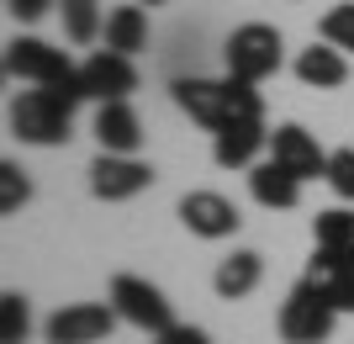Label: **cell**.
Segmentation results:
<instances>
[{"label": "cell", "mask_w": 354, "mask_h": 344, "mask_svg": "<svg viewBox=\"0 0 354 344\" xmlns=\"http://www.w3.org/2000/svg\"><path fill=\"white\" fill-rule=\"evenodd\" d=\"M143 6H164V0H143Z\"/></svg>", "instance_id": "4316f807"}, {"label": "cell", "mask_w": 354, "mask_h": 344, "mask_svg": "<svg viewBox=\"0 0 354 344\" xmlns=\"http://www.w3.org/2000/svg\"><path fill=\"white\" fill-rule=\"evenodd\" d=\"M180 223L191 228L196 239H233L243 217L222 191H191V196H180Z\"/></svg>", "instance_id": "30bf717a"}, {"label": "cell", "mask_w": 354, "mask_h": 344, "mask_svg": "<svg viewBox=\"0 0 354 344\" xmlns=\"http://www.w3.org/2000/svg\"><path fill=\"white\" fill-rule=\"evenodd\" d=\"M27 334H32V307H27V297L6 291V297H0V344H27Z\"/></svg>", "instance_id": "44dd1931"}, {"label": "cell", "mask_w": 354, "mask_h": 344, "mask_svg": "<svg viewBox=\"0 0 354 344\" xmlns=\"http://www.w3.org/2000/svg\"><path fill=\"white\" fill-rule=\"evenodd\" d=\"M111 307H117L122 323H133V329L143 334H164L175 329V307H169V297H164L153 281H143V275H111Z\"/></svg>", "instance_id": "5b68a950"}, {"label": "cell", "mask_w": 354, "mask_h": 344, "mask_svg": "<svg viewBox=\"0 0 354 344\" xmlns=\"http://www.w3.org/2000/svg\"><path fill=\"white\" fill-rule=\"evenodd\" d=\"M249 191H254V201H259V207H270V212H291L296 201H301V180H296L286 165L265 159V165H254V170H249Z\"/></svg>", "instance_id": "9a60e30c"}, {"label": "cell", "mask_w": 354, "mask_h": 344, "mask_svg": "<svg viewBox=\"0 0 354 344\" xmlns=\"http://www.w3.org/2000/svg\"><path fill=\"white\" fill-rule=\"evenodd\" d=\"M59 16H64V37L69 43H95L106 32V21H101V0H59Z\"/></svg>", "instance_id": "d6986e66"}, {"label": "cell", "mask_w": 354, "mask_h": 344, "mask_svg": "<svg viewBox=\"0 0 354 344\" xmlns=\"http://www.w3.org/2000/svg\"><path fill=\"white\" fill-rule=\"evenodd\" d=\"M296 80L312 90H339L344 80H349V59H344L333 43H312L296 53Z\"/></svg>", "instance_id": "2e32d148"}, {"label": "cell", "mask_w": 354, "mask_h": 344, "mask_svg": "<svg viewBox=\"0 0 354 344\" xmlns=\"http://www.w3.org/2000/svg\"><path fill=\"white\" fill-rule=\"evenodd\" d=\"M101 37H106L111 53H127V59L143 53V48H148V11H143V6H117V11L106 16Z\"/></svg>", "instance_id": "ac0fdd59"}, {"label": "cell", "mask_w": 354, "mask_h": 344, "mask_svg": "<svg viewBox=\"0 0 354 344\" xmlns=\"http://www.w3.org/2000/svg\"><path fill=\"white\" fill-rule=\"evenodd\" d=\"M111 329H117L111 302H69L43 323V339L48 344H101Z\"/></svg>", "instance_id": "52a82bcc"}, {"label": "cell", "mask_w": 354, "mask_h": 344, "mask_svg": "<svg viewBox=\"0 0 354 344\" xmlns=\"http://www.w3.org/2000/svg\"><path fill=\"white\" fill-rule=\"evenodd\" d=\"M148 185H153V165H143L133 154H101L90 165V191L101 201H127V196L148 191Z\"/></svg>", "instance_id": "9c48e42d"}, {"label": "cell", "mask_w": 354, "mask_h": 344, "mask_svg": "<svg viewBox=\"0 0 354 344\" xmlns=\"http://www.w3.org/2000/svg\"><path fill=\"white\" fill-rule=\"evenodd\" d=\"M27 196H32L27 170L6 159V165H0V212H6V217H11V212H21V207H27Z\"/></svg>", "instance_id": "603a6c76"}, {"label": "cell", "mask_w": 354, "mask_h": 344, "mask_svg": "<svg viewBox=\"0 0 354 344\" xmlns=\"http://www.w3.org/2000/svg\"><path fill=\"white\" fill-rule=\"evenodd\" d=\"M307 281L323 286L339 313H354V249H317L307 265Z\"/></svg>", "instance_id": "4fadbf2b"}, {"label": "cell", "mask_w": 354, "mask_h": 344, "mask_svg": "<svg viewBox=\"0 0 354 344\" xmlns=\"http://www.w3.org/2000/svg\"><path fill=\"white\" fill-rule=\"evenodd\" d=\"M281 32L270 27V21H243V27L227 37V48H222V59H227V75L233 80H249V85H259V80H270L275 69H281Z\"/></svg>", "instance_id": "277c9868"}, {"label": "cell", "mask_w": 354, "mask_h": 344, "mask_svg": "<svg viewBox=\"0 0 354 344\" xmlns=\"http://www.w3.org/2000/svg\"><path fill=\"white\" fill-rule=\"evenodd\" d=\"M312 239L317 249H354V212L349 207H328L312 217Z\"/></svg>", "instance_id": "ffe728a7"}, {"label": "cell", "mask_w": 354, "mask_h": 344, "mask_svg": "<svg viewBox=\"0 0 354 344\" xmlns=\"http://www.w3.org/2000/svg\"><path fill=\"white\" fill-rule=\"evenodd\" d=\"M323 43H333L339 53H354V0H344V6H333V11H323Z\"/></svg>", "instance_id": "7402d4cb"}, {"label": "cell", "mask_w": 354, "mask_h": 344, "mask_svg": "<svg viewBox=\"0 0 354 344\" xmlns=\"http://www.w3.org/2000/svg\"><path fill=\"white\" fill-rule=\"evenodd\" d=\"M175 106L185 111L191 122L222 133V127H233V122H265V96L249 85V80H201V75H185L175 80Z\"/></svg>", "instance_id": "6da1fadb"}, {"label": "cell", "mask_w": 354, "mask_h": 344, "mask_svg": "<svg viewBox=\"0 0 354 344\" xmlns=\"http://www.w3.org/2000/svg\"><path fill=\"white\" fill-rule=\"evenodd\" d=\"M265 149H270L265 122H233V127L212 133V159H217L222 170H254V159Z\"/></svg>", "instance_id": "7c38bea8"}, {"label": "cell", "mask_w": 354, "mask_h": 344, "mask_svg": "<svg viewBox=\"0 0 354 344\" xmlns=\"http://www.w3.org/2000/svg\"><path fill=\"white\" fill-rule=\"evenodd\" d=\"M270 159H275V165H286L296 180L328 175V154L317 149V138H312L307 127H296V122H286V127H275V133H270Z\"/></svg>", "instance_id": "8fae6325"}, {"label": "cell", "mask_w": 354, "mask_h": 344, "mask_svg": "<svg viewBox=\"0 0 354 344\" xmlns=\"http://www.w3.org/2000/svg\"><path fill=\"white\" fill-rule=\"evenodd\" d=\"M259 275H265V260L254 255V249H233V255L217 265V275H212V286H217V297H249L254 286H259Z\"/></svg>", "instance_id": "e0dca14e"}, {"label": "cell", "mask_w": 354, "mask_h": 344, "mask_svg": "<svg viewBox=\"0 0 354 344\" xmlns=\"http://www.w3.org/2000/svg\"><path fill=\"white\" fill-rule=\"evenodd\" d=\"M328 185L344 196V201H354V149H333L328 154Z\"/></svg>", "instance_id": "cb8c5ba5"}, {"label": "cell", "mask_w": 354, "mask_h": 344, "mask_svg": "<svg viewBox=\"0 0 354 344\" xmlns=\"http://www.w3.org/2000/svg\"><path fill=\"white\" fill-rule=\"evenodd\" d=\"M153 344H212V339H207V329H191V323H175V329L153 334Z\"/></svg>", "instance_id": "484cf974"}, {"label": "cell", "mask_w": 354, "mask_h": 344, "mask_svg": "<svg viewBox=\"0 0 354 344\" xmlns=\"http://www.w3.org/2000/svg\"><path fill=\"white\" fill-rule=\"evenodd\" d=\"M90 133H95L101 154H138V143H143V122H138L133 101H101Z\"/></svg>", "instance_id": "5bb4252c"}, {"label": "cell", "mask_w": 354, "mask_h": 344, "mask_svg": "<svg viewBox=\"0 0 354 344\" xmlns=\"http://www.w3.org/2000/svg\"><path fill=\"white\" fill-rule=\"evenodd\" d=\"M80 101H85V85H80V80L21 90L11 101V133L21 138V143H37V149L69 143V122H74V106Z\"/></svg>", "instance_id": "7a4b0ae2"}, {"label": "cell", "mask_w": 354, "mask_h": 344, "mask_svg": "<svg viewBox=\"0 0 354 344\" xmlns=\"http://www.w3.org/2000/svg\"><path fill=\"white\" fill-rule=\"evenodd\" d=\"M80 85H85V101H127L138 90V69H133L127 53L101 48V53H90L80 64Z\"/></svg>", "instance_id": "ba28073f"}, {"label": "cell", "mask_w": 354, "mask_h": 344, "mask_svg": "<svg viewBox=\"0 0 354 344\" xmlns=\"http://www.w3.org/2000/svg\"><path fill=\"white\" fill-rule=\"evenodd\" d=\"M333 323H339L333 297H328L323 286H312L307 275H301V281L286 291V302H281V339H286V344H328Z\"/></svg>", "instance_id": "3957f363"}, {"label": "cell", "mask_w": 354, "mask_h": 344, "mask_svg": "<svg viewBox=\"0 0 354 344\" xmlns=\"http://www.w3.org/2000/svg\"><path fill=\"white\" fill-rule=\"evenodd\" d=\"M53 6H59V0H6V11H11L16 21H43Z\"/></svg>", "instance_id": "d4e9b609"}, {"label": "cell", "mask_w": 354, "mask_h": 344, "mask_svg": "<svg viewBox=\"0 0 354 344\" xmlns=\"http://www.w3.org/2000/svg\"><path fill=\"white\" fill-rule=\"evenodd\" d=\"M6 75L11 80H32V85H69L80 80V69L69 64V53L43 37H11L6 43Z\"/></svg>", "instance_id": "8992f818"}]
</instances>
